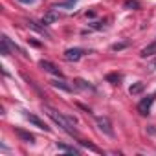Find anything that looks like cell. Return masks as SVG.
Masks as SVG:
<instances>
[{
	"label": "cell",
	"mask_w": 156,
	"mask_h": 156,
	"mask_svg": "<svg viewBox=\"0 0 156 156\" xmlns=\"http://www.w3.org/2000/svg\"><path fill=\"white\" fill-rule=\"evenodd\" d=\"M149 132H151V134H154V132H156V129H154V127L151 125V127H149Z\"/></svg>",
	"instance_id": "23"
},
{
	"label": "cell",
	"mask_w": 156,
	"mask_h": 156,
	"mask_svg": "<svg viewBox=\"0 0 156 156\" xmlns=\"http://www.w3.org/2000/svg\"><path fill=\"white\" fill-rule=\"evenodd\" d=\"M59 19H61V13H59L57 9H48V11L44 13V17H42V24H44V26H48V24L57 22Z\"/></svg>",
	"instance_id": "6"
},
{
	"label": "cell",
	"mask_w": 156,
	"mask_h": 156,
	"mask_svg": "<svg viewBox=\"0 0 156 156\" xmlns=\"http://www.w3.org/2000/svg\"><path fill=\"white\" fill-rule=\"evenodd\" d=\"M105 79H107L110 85H119L123 77H121V73H116V72H112V73H107V77H105Z\"/></svg>",
	"instance_id": "15"
},
{
	"label": "cell",
	"mask_w": 156,
	"mask_h": 156,
	"mask_svg": "<svg viewBox=\"0 0 156 156\" xmlns=\"http://www.w3.org/2000/svg\"><path fill=\"white\" fill-rule=\"evenodd\" d=\"M73 83H75L77 88H81V90H94V87H92L90 83H87L85 79H75Z\"/></svg>",
	"instance_id": "16"
},
{
	"label": "cell",
	"mask_w": 156,
	"mask_h": 156,
	"mask_svg": "<svg viewBox=\"0 0 156 156\" xmlns=\"http://www.w3.org/2000/svg\"><path fill=\"white\" fill-rule=\"evenodd\" d=\"M28 28H30V30H33V31H37V33H41V35H42V37H46V39H50V37H51V35L46 31V28H44V26H39V24H37V22H33V20H28Z\"/></svg>",
	"instance_id": "9"
},
{
	"label": "cell",
	"mask_w": 156,
	"mask_h": 156,
	"mask_svg": "<svg viewBox=\"0 0 156 156\" xmlns=\"http://www.w3.org/2000/svg\"><path fill=\"white\" fill-rule=\"evenodd\" d=\"M154 99H156V94H151V96L143 98V99L138 103V112H140L141 116H147V114L151 112V107H152Z\"/></svg>",
	"instance_id": "3"
},
{
	"label": "cell",
	"mask_w": 156,
	"mask_h": 156,
	"mask_svg": "<svg viewBox=\"0 0 156 156\" xmlns=\"http://www.w3.org/2000/svg\"><path fill=\"white\" fill-rule=\"evenodd\" d=\"M87 17H90V19H94V17H96V13H94V11H88V13H87Z\"/></svg>",
	"instance_id": "22"
},
{
	"label": "cell",
	"mask_w": 156,
	"mask_h": 156,
	"mask_svg": "<svg viewBox=\"0 0 156 156\" xmlns=\"http://www.w3.org/2000/svg\"><path fill=\"white\" fill-rule=\"evenodd\" d=\"M96 125H98V129H99L105 136L114 138V127H112V123H110V119H108L107 116H98V118H96Z\"/></svg>",
	"instance_id": "2"
},
{
	"label": "cell",
	"mask_w": 156,
	"mask_h": 156,
	"mask_svg": "<svg viewBox=\"0 0 156 156\" xmlns=\"http://www.w3.org/2000/svg\"><path fill=\"white\" fill-rule=\"evenodd\" d=\"M17 2H20V4H35L37 0H17Z\"/></svg>",
	"instance_id": "20"
},
{
	"label": "cell",
	"mask_w": 156,
	"mask_h": 156,
	"mask_svg": "<svg viewBox=\"0 0 156 156\" xmlns=\"http://www.w3.org/2000/svg\"><path fill=\"white\" fill-rule=\"evenodd\" d=\"M28 41H30V42H31L35 48H41V42H37V41H33V39H28Z\"/></svg>",
	"instance_id": "21"
},
{
	"label": "cell",
	"mask_w": 156,
	"mask_h": 156,
	"mask_svg": "<svg viewBox=\"0 0 156 156\" xmlns=\"http://www.w3.org/2000/svg\"><path fill=\"white\" fill-rule=\"evenodd\" d=\"M44 108H46V114H48V116H50V118H51V119H53V121L62 129V130H64V132H68L70 136H77V130H75V129H73V125L66 119V116L59 114L55 108H51V107H48V105H46Z\"/></svg>",
	"instance_id": "1"
},
{
	"label": "cell",
	"mask_w": 156,
	"mask_h": 156,
	"mask_svg": "<svg viewBox=\"0 0 156 156\" xmlns=\"http://www.w3.org/2000/svg\"><path fill=\"white\" fill-rule=\"evenodd\" d=\"M123 6H125L127 9H140V2H138V0H127Z\"/></svg>",
	"instance_id": "17"
},
{
	"label": "cell",
	"mask_w": 156,
	"mask_h": 156,
	"mask_svg": "<svg viewBox=\"0 0 156 156\" xmlns=\"http://www.w3.org/2000/svg\"><path fill=\"white\" fill-rule=\"evenodd\" d=\"M143 90H145V83L138 81V83L130 85V88H129V94H130V96H138V94H141Z\"/></svg>",
	"instance_id": "12"
},
{
	"label": "cell",
	"mask_w": 156,
	"mask_h": 156,
	"mask_svg": "<svg viewBox=\"0 0 156 156\" xmlns=\"http://www.w3.org/2000/svg\"><path fill=\"white\" fill-rule=\"evenodd\" d=\"M129 46V42L125 41V42H116V44H112V51H121V50H125Z\"/></svg>",
	"instance_id": "19"
},
{
	"label": "cell",
	"mask_w": 156,
	"mask_h": 156,
	"mask_svg": "<svg viewBox=\"0 0 156 156\" xmlns=\"http://www.w3.org/2000/svg\"><path fill=\"white\" fill-rule=\"evenodd\" d=\"M24 116H26V119H28L31 125H35V127H39V129H42V130H46V132H50V127H48L39 116H35V114H31V112H24Z\"/></svg>",
	"instance_id": "5"
},
{
	"label": "cell",
	"mask_w": 156,
	"mask_h": 156,
	"mask_svg": "<svg viewBox=\"0 0 156 156\" xmlns=\"http://www.w3.org/2000/svg\"><path fill=\"white\" fill-rule=\"evenodd\" d=\"M39 66H41L44 72H48V73H53V75H57V77H62V72H61L53 62H50V61H41Z\"/></svg>",
	"instance_id": "7"
},
{
	"label": "cell",
	"mask_w": 156,
	"mask_h": 156,
	"mask_svg": "<svg viewBox=\"0 0 156 156\" xmlns=\"http://www.w3.org/2000/svg\"><path fill=\"white\" fill-rule=\"evenodd\" d=\"M79 143H81L83 147H87V149H90V151H94V152H101V149H99V147H96L94 143H88V141H85V140H81Z\"/></svg>",
	"instance_id": "18"
},
{
	"label": "cell",
	"mask_w": 156,
	"mask_h": 156,
	"mask_svg": "<svg viewBox=\"0 0 156 156\" xmlns=\"http://www.w3.org/2000/svg\"><path fill=\"white\" fill-rule=\"evenodd\" d=\"M15 134H17L24 143H33V141H35V136H33L31 132L24 130V129H15Z\"/></svg>",
	"instance_id": "8"
},
{
	"label": "cell",
	"mask_w": 156,
	"mask_h": 156,
	"mask_svg": "<svg viewBox=\"0 0 156 156\" xmlns=\"http://www.w3.org/2000/svg\"><path fill=\"white\" fill-rule=\"evenodd\" d=\"M11 51H13V48H11V44H9V39H8L6 35H2V44H0V53H2L4 57H8V55H11Z\"/></svg>",
	"instance_id": "10"
},
{
	"label": "cell",
	"mask_w": 156,
	"mask_h": 156,
	"mask_svg": "<svg viewBox=\"0 0 156 156\" xmlns=\"http://www.w3.org/2000/svg\"><path fill=\"white\" fill-rule=\"evenodd\" d=\"M51 87H53V88H59V90H64V92H72V87H70L66 81H62V79L51 81Z\"/></svg>",
	"instance_id": "11"
},
{
	"label": "cell",
	"mask_w": 156,
	"mask_h": 156,
	"mask_svg": "<svg viewBox=\"0 0 156 156\" xmlns=\"http://www.w3.org/2000/svg\"><path fill=\"white\" fill-rule=\"evenodd\" d=\"M143 59H147V57H152V55H156V42H152V44H149V46H145L143 50H141V53H140Z\"/></svg>",
	"instance_id": "13"
},
{
	"label": "cell",
	"mask_w": 156,
	"mask_h": 156,
	"mask_svg": "<svg viewBox=\"0 0 156 156\" xmlns=\"http://www.w3.org/2000/svg\"><path fill=\"white\" fill-rule=\"evenodd\" d=\"M55 147H57L59 151H64V152H70V154H75V156H77V154H81V151H79V149L70 147V145H66V143H59V141H57V145H55Z\"/></svg>",
	"instance_id": "14"
},
{
	"label": "cell",
	"mask_w": 156,
	"mask_h": 156,
	"mask_svg": "<svg viewBox=\"0 0 156 156\" xmlns=\"http://www.w3.org/2000/svg\"><path fill=\"white\" fill-rule=\"evenodd\" d=\"M85 53H87V51H85L83 48H68V50L64 51V59L70 61V62H75V61H79Z\"/></svg>",
	"instance_id": "4"
}]
</instances>
